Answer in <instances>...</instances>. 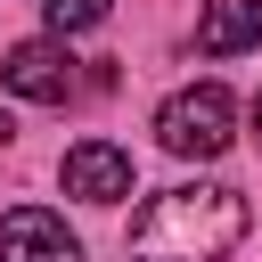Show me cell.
Instances as JSON below:
<instances>
[{"mask_svg": "<svg viewBox=\"0 0 262 262\" xmlns=\"http://www.w3.org/2000/svg\"><path fill=\"white\" fill-rule=\"evenodd\" d=\"M254 131H262V98H254Z\"/></svg>", "mask_w": 262, "mask_h": 262, "instance_id": "9", "label": "cell"}, {"mask_svg": "<svg viewBox=\"0 0 262 262\" xmlns=\"http://www.w3.org/2000/svg\"><path fill=\"white\" fill-rule=\"evenodd\" d=\"M156 139L172 147V156H221L229 139H237V98L221 90V82H188V90H172L164 98V115H156Z\"/></svg>", "mask_w": 262, "mask_h": 262, "instance_id": "2", "label": "cell"}, {"mask_svg": "<svg viewBox=\"0 0 262 262\" xmlns=\"http://www.w3.org/2000/svg\"><path fill=\"white\" fill-rule=\"evenodd\" d=\"M0 82H8L16 98L66 106V90H74V49H66V41H16V49L0 57Z\"/></svg>", "mask_w": 262, "mask_h": 262, "instance_id": "3", "label": "cell"}, {"mask_svg": "<svg viewBox=\"0 0 262 262\" xmlns=\"http://www.w3.org/2000/svg\"><path fill=\"white\" fill-rule=\"evenodd\" d=\"M57 180H66V196H82V205H115V196H131V156H123L115 139H82V147H66Z\"/></svg>", "mask_w": 262, "mask_h": 262, "instance_id": "4", "label": "cell"}, {"mask_svg": "<svg viewBox=\"0 0 262 262\" xmlns=\"http://www.w3.org/2000/svg\"><path fill=\"white\" fill-rule=\"evenodd\" d=\"M246 237V196L237 188H164L131 221V262H229Z\"/></svg>", "mask_w": 262, "mask_h": 262, "instance_id": "1", "label": "cell"}, {"mask_svg": "<svg viewBox=\"0 0 262 262\" xmlns=\"http://www.w3.org/2000/svg\"><path fill=\"white\" fill-rule=\"evenodd\" d=\"M254 41H262V0H205V16H196V49L205 57H237Z\"/></svg>", "mask_w": 262, "mask_h": 262, "instance_id": "6", "label": "cell"}, {"mask_svg": "<svg viewBox=\"0 0 262 262\" xmlns=\"http://www.w3.org/2000/svg\"><path fill=\"white\" fill-rule=\"evenodd\" d=\"M0 262H82V237L57 213L16 205V213H0Z\"/></svg>", "mask_w": 262, "mask_h": 262, "instance_id": "5", "label": "cell"}, {"mask_svg": "<svg viewBox=\"0 0 262 262\" xmlns=\"http://www.w3.org/2000/svg\"><path fill=\"white\" fill-rule=\"evenodd\" d=\"M8 139H16V123H8V106H0V147H8Z\"/></svg>", "mask_w": 262, "mask_h": 262, "instance_id": "8", "label": "cell"}, {"mask_svg": "<svg viewBox=\"0 0 262 262\" xmlns=\"http://www.w3.org/2000/svg\"><path fill=\"white\" fill-rule=\"evenodd\" d=\"M41 16H49V33L66 41V33H90V25L106 16V0H41Z\"/></svg>", "mask_w": 262, "mask_h": 262, "instance_id": "7", "label": "cell"}]
</instances>
